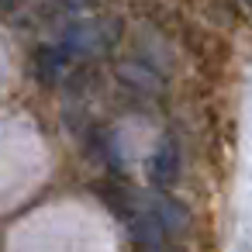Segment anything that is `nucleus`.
Listing matches in <instances>:
<instances>
[{
	"instance_id": "nucleus-1",
	"label": "nucleus",
	"mask_w": 252,
	"mask_h": 252,
	"mask_svg": "<svg viewBox=\"0 0 252 252\" xmlns=\"http://www.w3.org/2000/svg\"><path fill=\"white\" fill-rule=\"evenodd\" d=\"M180 176V145L173 138H162L149 159V180L152 187H173Z\"/></svg>"
},
{
	"instance_id": "nucleus-2",
	"label": "nucleus",
	"mask_w": 252,
	"mask_h": 252,
	"mask_svg": "<svg viewBox=\"0 0 252 252\" xmlns=\"http://www.w3.org/2000/svg\"><path fill=\"white\" fill-rule=\"evenodd\" d=\"M149 211L159 218V224L166 228V235H176V231H183L187 228V207L183 204H176L173 197H152V204H149Z\"/></svg>"
}]
</instances>
